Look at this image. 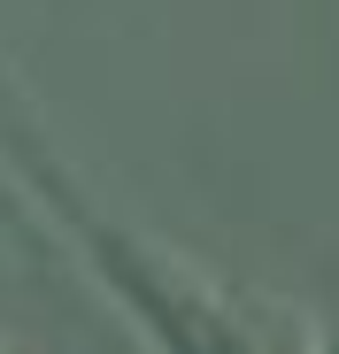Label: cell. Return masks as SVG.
Returning a JSON list of instances; mask_svg holds the SVG:
<instances>
[{
    "instance_id": "2",
    "label": "cell",
    "mask_w": 339,
    "mask_h": 354,
    "mask_svg": "<svg viewBox=\"0 0 339 354\" xmlns=\"http://www.w3.org/2000/svg\"><path fill=\"white\" fill-rule=\"evenodd\" d=\"M0 354H8V346H0Z\"/></svg>"
},
{
    "instance_id": "1",
    "label": "cell",
    "mask_w": 339,
    "mask_h": 354,
    "mask_svg": "<svg viewBox=\"0 0 339 354\" xmlns=\"http://www.w3.org/2000/svg\"><path fill=\"white\" fill-rule=\"evenodd\" d=\"M70 223H77V216H70ZM77 231H85L100 277L131 301V324H147L162 354H270L255 308L223 301L216 285H201V277H185V270H170L154 247H131L124 231H100V223H77Z\"/></svg>"
}]
</instances>
